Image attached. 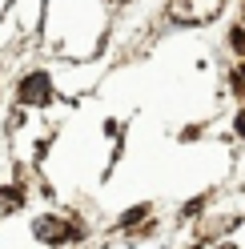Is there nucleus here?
Here are the masks:
<instances>
[{
  "instance_id": "1",
  "label": "nucleus",
  "mask_w": 245,
  "mask_h": 249,
  "mask_svg": "<svg viewBox=\"0 0 245 249\" xmlns=\"http://www.w3.org/2000/svg\"><path fill=\"white\" fill-rule=\"evenodd\" d=\"M217 8H221V0H205V4H197V0H177V4L169 8V17L173 20H209V17H217Z\"/></svg>"
},
{
  "instance_id": "2",
  "label": "nucleus",
  "mask_w": 245,
  "mask_h": 249,
  "mask_svg": "<svg viewBox=\"0 0 245 249\" xmlns=\"http://www.w3.org/2000/svg\"><path fill=\"white\" fill-rule=\"evenodd\" d=\"M20 101H24V105H49V101H52V85H49V76H44V72L24 76V85H20Z\"/></svg>"
},
{
  "instance_id": "3",
  "label": "nucleus",
  "mask_w": 245,
  "mask_h": 249,
  "mask_svg": "<svg viewBox=\"0 0 245 249\" xmlns=\"http://www.w3.org/2000/svg\"><path fill=\"white\" fill-rule=\"evenodd\" d=\"M33 233H36L40 241H69V237H76V229L65 225L60 217H40V221L33 225Z\"/></svg>"
},
{
  "instance_id": "4",
  "label": "nucleus",
  "mask_w": 245,
  "mask_h": 249,
  "mask_svg": "<svg viewBox=\"0 0 245 249\" xmlns=\"http://www.w3.org/2000/svg\"><path fill=\"white\" fill-rule=\"evenodd\" d=\"M17 205H20V189H0V209L8 213V209H17Z\"/></svg>"
},
{
  "instance_id": "5",
  "label": "nucleus",
  "mask_w": 245,
  "mask_h": 249,
  "mask_svg": "<svg viewBox=\"0 0 245 249\" xmlns=\"http://www.w3.org/2000/svg\"><path fill=\"white\" fill-rule=\"evenodd\" d=\"M145 213H149L145 205H141V209H133V213H125V225H133V221H137V217H145Z\"/></svg>"
},
{
  "instance_id": "6",
  "label": "nucleus",
  "mask_w": 245,
  "mask_h": 249,
  "mask_svg": "<svg viewBox=\"0 0 245 249\" xmlns=\"http://www.w3.org/2000/svg\"><path fill=\"white\" fill-rule=\"evenodd\" d=\"M237 133H241V137H245V113H241V117H237Z\"/></svg>"
},
{
  "instance_id": "7",
  "label": "nucleus",
  "mask_w": 245,
  "mask_h": 249,
  "mask_svg": "<svg viewBox=\"0 0 245 249\" xmlns=\"http://www.w3.org/2000/svg\"><path fill=\"white\" fill-rule=\"evenodd\" d=\"M217 249H233V245H217Z\"/></svg>"
}]
</instances>
